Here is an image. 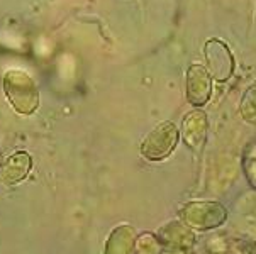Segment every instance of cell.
I'll use <instances>...</instances> for the list:
<instances>
[{"mask_svg": "<svg viewBox=\"0 0 256 254\" xmlns=\"http://www.w3.org/2000/svg\"><path fill=\"white\" fill-rule=\"evenodd\" d=\"M4 92L16 112L24 115L32 114L39 105L38 85L28 73L10 70L4 75Z\"/></svg>", "mask_w": 256, "mask_h": 254, "instance_id": "obj_1", "label": "cell"}, {"mask_svg": "<svg viewBox=\"0 0 256 254\" xmlns=\"http://www.w3.org/2000/svg\"><path fill=\"white\" fill-rule=\"evenodd\" d=\"M180 139V131L173 122L158 124L141 144V154L150 161H162L168 158L176 148Z\"/></svg>", "mask_w": 256, "mask_h": 254, "instance_id": "obj_2", "label": "cell"}, {"mask_svg": "<svg viewBox=\"0 0 256 254\" xmlns=\"http://www.w3.org/2000/svg\"><path fill=\"white\" fill-rule=\"evenodd\" d=\"M204 56H206V68L210 78L218 83H224L234 73V59L231 49L224 41L212 37L204 46Z\"/></svg>", "mask_w": 256, "mask_h": 254, "instance_id": "obj_3", "label": "cell"}, {"mask_svg": "<svg viewBox=\"0 0 256 254\" xmlns=\"http://www.w3.org/2000/svg\"><path fill=\"white\" fill-rule=\"evenodd\" d=\"M212 93V78L206 66L192 64L186 71V100L195 107L209 102Z\"/></svg>", "mask_w": 256, "mask_h": 254, "instance_id": "obj_4", "label": "cell"}, {"mask_svg": "<svg viewBox=\"0 0 256 254\" xmlns=\"http://www.w3.org/2000/svg\"><path fill=\"white\" fill-rule=\"evenodd\" d=\"M207 129H209L207 115L200 109L188 112L184 117V122H182V137H184L185 144L194 153H200L206 148Z\"/></svg>", "mask_w": 256, "mask_h": 254, "instance_id": "obj_5", "label": "cell"}, {"mask_svg": "<svg viewBox=\"0 0 256 254\" xmlns=\"http://www.w3.org/2000/svg\"><path fill=\"white\" fill-rule=\"evenodd\" d=\"M32 168V159L28 153H16L0 168V182L6 185H16L24 180Z\"/></svg>", "mask_w": 256, "mask_h": 254, "instance_id": "obj_6", "label": "cell"}, {"mask_svg": "<svg viewBox=\"0 0 256 254\" xmlns=\"http://www.w3.org/2000/svg\"><path fill=\"white\" fill-rule=\"evenodd\" d=\"M240 110H241V117L244 119V122L248 124H256V81L250 85L246 88L244 95L241 98L240 103Z\"/></svg>", "mask_w": 256, "mask_h": 254, "instance_id": "obj_7", "label": "cell"}, {"mask_svg": "<svg viewBox=\"0 0 256 254\" xmlns=\"http://www.w3.org/2000/svg\"><path fill=\"white\" fill-rule=\"evenodd\" d=\"M0 165H2V156H0Z\"/></svg>", "mask_w": 256, "mask_h": 254, "instance_id": "obj_8", "label": "cell"}]
</instances>
